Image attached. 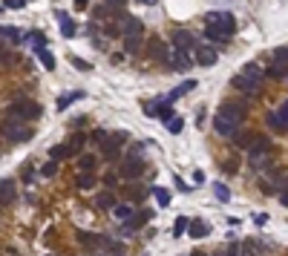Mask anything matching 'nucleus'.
Instances as JSON below:
<instances>
[{"label": "nucleus", "instance_id": "obj_36", "mask_svg": "<svg viewBox=\"0 0 288 256\" xmlns=\"http://www.w3.org/2000/svg\"><path fill=\"white\" fill-rule=\"evenodd\" d=\"M265 121H268L274 130H285V124L279 121V115H277V113H268V115H265Z\"/></svg>", "mask_w": 288, "mask_h": 256}, {"label": "nucleus", "instance_id": "obj_45", "mask_svg": "<svg viewBox=\"0 0 288 256\" xmlns=\"http://www.w3.org/2000/svg\"><path fill=\"white\" fill-rule=\"evenodd\" d=\"M193 181H196V185H202V181H205V173H202V170H193Z\"/></svg>", "mask_w": 288, "mask_h": 256}, {"label": "nucleus", "instance_id": "obj_46", "mask_svg": "<svg viewBox=\"0 0 288 256\" xmlns=\"http://www.w3.org/2000/svg\"><path fill=\"white\" fill-rule=\"evenodd\" d=\"M173 181H176V187H179L182 193H188V190H190V187H188V185H185V181H182V178H173Z\"/></svg>", "mask_w": 288, "mask_h": 256}, {"label": "nucleus", "instance_id": "obj_20", "mask_svg": "<svg viewBox=\"0 0 288 256\" xmlns=\"http://www.w3.org/2000/svg\"><path fill=\"white\" fill-rule=\"evenodd\" d=\"M144 222H150V213H133V219L124 225V233H133L135 228H141Z\"/></svg>", "mask_w": 288, "mask_h": 256}, {"label": "nucleus", "instance_id": "obj_26", "mask_svg": "<svg viewBox=\"0 0 288 256\" xmlns=\"http://www.w3.org/2000/svg\"><path fill=\"white\" fill-rule=\"evenodd\" d=\"M254 135H257V133H242V135L236 133L234 135V144H236V147H251V144H254Z\"/></svg>", "mask_w": 288, "mask_h": 256}, {"label": "nucleus", "instance_id": "obj_28", "mask_svg": "<svg viewBox=\"0 0 288 256\" xmlns=\"http://www.w3.org/2000/svg\"><path fill=\"white\" fill-rule=\"evenodd\" d=\"M0 38H6V41H20L23 35H20L15 26H0Z\"/></svg>", "mask_w": 288, "mask_h": 256}, {"label": "nucleus", "instance_id": "obj_9", "mask_svg": "<svg viewBox=\"0 0 288 256\" xmlns=\"http://www.w3.org/2000/svg\"><path fill=\"white\" fill-rule=\"evenodd\" d=\"M213 130L219 135H225V138H234L236 133H239V124L231 121V118H222V115H216L213 118Z\"/></svg>", "mask_w": 288, "mask_h": 256}, {"label": "nucleus", "instance_id": "obj_37", "mask_svg": "<svg viewBox=\"0 0 288 256\" xmlns=\"http://www.w3.org/2000/svg\"><path fill=\"white\" fill-rule=\"evenodd\" d=\"M265 75H271V78H282V75H288V69H282L279 63H274V66H268V69H265Z\"/></svg>", "mask_w": 288, "mask_h": 256}, {"label": "nucleus", "instance_id": "obj_23", "mask_svg": "<svg viewBox=\"0 0 288 256\" xmlns=\"http://www.w3.org/2000/svg\"><path fill=\"white\" fill-rule=\"evenodd\" d=\"M95 204H98V207H104V210H116V199H113V193H101L98 199H95Z\"/></svg>", "mask_w": 288, "mask_h": 256}, {"label": "nucleus", "instance_id": "obj_21", "mask_svg": "<svg viewBox=\"0 0 288 256\" xmlns=\"http://www.w3.org/2000/svg\"><path fill=\"white\" fill-rule=\"evenodd\" d=\"M49 156H52V161H58V159H66V156H72V150H69V144H55L52 150H49Z\"/></svg>", "mask_w": 288, "mask_h": 256}, {"label": "nucleus", "instance_id": "obj_43", "mask_svg": "<svg viewBox=\"0 0 288 256\" xmlns=\"http://www.w3.org/2000/svg\"><path fill=\"white\" fill-rule=\"evenodd\" d=\"M72 63H75V69H84V72H90V69H92L90 63H87V61H81V58H72Z\"/></svg>", "mask_w": 288, "mask_h": 256}, {"label": "nucleus", "instance_id": "obj_17", "mask_svg": "<svg viewBox=\"0 0 288 256\" xmlns=\"http://www.w3.org/2000/svg\"><path fill=\"white\" fill-rule=\"evenodd\" d=\"M188 233L193 239H205L207 233H210V228H207V222H202V219H193L190 222V228H188Z\"/></svg>", "mask_w": 288, "mask_h": 256}, {"label": "nucleus", "instance_id": "obj_12", "mask_svg": "<svg viewBox=\"0 0 288 256\" xmlns=\"http://www.w3.org/2000/svg\"><path fill=\"white\" fill-rule=\"evenodd\" d=\"M268 150H271V141H268V138H265V135H254V144L248 147V159L257 161V159H262Z\"/></svg>", "mask_w": 288, "mask_h": 256}, {"label": "nucleus", "instance_id": "obj_31", "mask_svg": "<svg viewBox=\"0 0 288 256\" xmlns=\"http://www.w3.org/2000/svg\"><path fill=\"white\" fill-rule=\"evenodd\" d=\"M124 49L130 55H135L138 49H141V38H127V41H124Z\"/></svg>", "mask_w": 288, "mask_h": 256}, {"label": "nucleus", "instance_id": "obj_47", "mask_svg": "<svg viewBox=\"0 0 288 256\" xmlns=\"http://www.w3.org/2000/svg\"><path fill=\"white\" fill-rule=\"evenodd\" d=\"M254 222H257V225H265V222H268V216H265V213H257V216H254Z\"/></svg>", "mask_w": 288, "mask_h": 256}, {"label": "nucleus", "instance_id": "obj_1", "mask_svg": "<svg viewBox=\"0 0 288 256\" xmlns=\"http://www.w3.org/2000/svg\"><path fill=\"white\" fill-rule=\"evenodd\" d=\"M205 38L207 41H213V44H219V41H225V38H231L236 32V18L234 15H228V12H222V15H216V12H210L205 18Z\"/></svg>", "mask_w": 288, "mask_h": 256}, {"label": "nucleus", "instance_id": "obj_41", "mask_svg": "<svg viewBox=\"0 0 288 256\" xmlns=\"http://www.w3.org/2000/svg\"><path fill=\"white\" fill-rule=\"evenodd\" d=\"M277 115H279V121H282V124H285V127H288V101H282V104H279Z\"/></svg>", "mask_w": 288, "mask_h": 256}, {"label": "nucleus", "instance_id": "obj_22", "mask_svg": "<svg viewBox=\"0 0 288 256\" xmlns=\"http://www.w3.org/2000/svg\"><path fill=\"white\" fill-rule=\"evenodd\" d=\"M113 213H116V219H124V222H130V219H133V204H116V210H113Z\"/></svg>", "mask_w": 288, "mask_h": 256}, {"label": "nucleus", "instance_id": "obj_14", "mask_svg": "<svg viewBox=\"0 0 288 256\" xmlns=\"http://www.w3.org/2000/svg\"><path fill=\"white\" fill-rule=\"evenodd\" d=\"M15 196H18L15 181H12V178H3V181H0V202H3V204H12V202H15Z\"/></svg>", "mask_w": 288, "mask_h": 256}, {"label": "nucleus", "instance_id": "obj_6", "mask_svg": "<svg viewBox=\"0 0 288 256\" xmlns=\"http://www.w3.org/2000/svg\"><path fill=\"white\" fill-rule=\"evenodd\" d=\"M245 113H248V109H245L242 101H225V104L219 106V113H216V115H222V118H231V121L242 124Z\"/></svg>", "mask_w": 288, "mask_h": 256}, {"label": "nucleus", "instance_id": "obj_49", "mask_svg": "<svg viewBox=\"0 0 288 256\" xmlns=\"http://www.w3.org/2000/svg\"><path fill=\"white\" fill-rule=\"evenodd\" d=\"M279 202H282V204L288 207V190H282V193H279Z\"/></svg>", "mask_w": 288, "mask_h": 256}, {"label": "nucleus", "instance_id": "obj_25", "mask_svg": "<svg viewBox=\"0 0 288 256\" xmlns=\"http://www.w3.org/2000/svg\"><path fill=\"white\" fill-rule=\"evenodd\" d=\"M78 98H84L81 89H78V92H69V95H63V98H58V109H66V106H69L72 101H78Z\"/></svg>", "mask_w": 288, "mask_h": 256}, {"label": "nucleus", "instance_id": "obj_15", "mask_svg": "<svg viewBox=\"0 0 288 256\" xmlns=\"http://www.w3.org/2000/svg\"><path fill=\"white\" fill-rule=\"evenodd\" d=\"M190 89H196V81H185V84H179V87L170 92V95L164 98V104H173V101H179L182 95H188Z\"/></svg>", "mask_w": 288, "mask_h": 256}, {"label": "nucleus", "instance_id": "obj_35", "mask_svg": "<svg viewBox=\"0 0 288 256\" xmlns=\"http://www.w3.org/2000/svg\"><path fill=\"white\" fill-rule=\"evenodd\" d=\"M78 164H81V170H87V173H90V170H95V156H81V159H78Z\"/></svg>", "mask_w": 288, "mask_h": 256}, {"label": "nucleus", "instance_id": "obj_42", "mask_svg": "<svg viewBox=\"0 0 288 256\" xmlns=\"http://www.w3.org/2000/svg\"><path fill=\"white\" fill-rule=\"evenodd\" d=\"M32 41H35V52H41V49H44V44H46V38L41 35V32H32Z\"/></svg>", "mask_w": 288, "mask_h": 256}, {"label": "nucleus", "instance_id": "obj_51", "mask_svg": "<svg viewBox=\"0 0 288 256\" xmlns=\"http://www.w3.org/2000/svg\"><path fill=\"white\" fill-rule=\"evenodd\" d=\"M0 61H6V52H3V49H0Z\"/></svg>", "mask_w": 288, "mask_h": 256}, {"label": "nucleus", "instance_id": "obj_7", "mask_svg": "<svg viewBox=\"0 0 288 256\" xmlns=\"http://www.w3.org/2000/svg\"><path fill=\"white\" fill-rule=\"evenodd\" d=\"M144 159H138V156H127L124 161H121V176L124 178H138L144 173Z\"/></svg>", "mask_w": 288, "mask_h": 256}, {"label": "nucleus", "instance_id": "obj_13", "mask_svg": "<svg viewBox=\"0 0 288 256\" xmlns=\"http://www.w3.org/2000/svg\"><path fill=\"white\" fill-rule=\"evenodd\" d=\"M196 63L199 66H213L216 63V49L213 46H196Z\"/></svg>", "mask_w": 288, "mask_h": 256}, {"label": "nucleus", "instance_id": "obj_3", "mask_svg": "<svg viewBox=\"0 0 288 256\" xmlns=\"http://www.w3.org/2000/svg\"><path fill=\"white\" fill-rule=\"evenodd\" d=\"M124 141H127V133H110V135H104V141H101V156H104V161H116Z\"/></svg>", "mask_w": 288, "mask_h": 256}, {"label": "nucleus", "instance_id": "obj_32", "mask_svg": "<svg viewBox=\"0 0 288 256\" xmlns=\"http://www.w3.org/2000/svg\"><path fill=\"white\" fill-rule=\"evenodd\" d=\"M190 228V219H185V216H179V219H176V228H173V236H182V233H185V230Z\"/></svg>", "mask_w": 288, "mask_h": 256}, {"label": "nucleus", "instance_id": "obj_40", "mask_svg": "<svg viewBox=\"0 0 288 256\" xmlns=\"http://www.w3.org/2000/svg\"><path fill=\"white\" fill-rule=\"evenodd\" d=\"M182 127H185L182 118H170V121H167V130H170V133H182Z\"/></svg>", "mask_w": 288, "mask_h": 256}, {"label": "nucleus", "instance_id": "obj_38", "mask_svg": "<svg viewBox=\"0 0 288 256\" xmlns=\"http://www.w3.org/2000/svg\"><path fill=\"white\" fill-rule=\"evenodd\" d=\"M78 239H81L84 245H98V242H104L101 236H92V233H78Z\"/></svg>", "mask_w": 288, "mask_h": 256}, {"label": "nucleus", "instance_id": "obj_8", "mask_svg": "<svg viewBox=\"0 0 288 256\" xmlns=\"http://www.w3.org/2000/svg\"><path fill=\"white\" fill-rule=\"evenodd\" d=\"M121 32H124V41L127 38H141L144 23L138 18H133V15H127V18H121Z\"/></svg>", "mask_w": 288, "mask_h": 256}, {"label": "nucleus", "instance_id": "obj_2", "mask_svg": "<svg viewBox=\"0 0 288 256\" xmlns=\"http://www.w3.org/2000/svg\"><path fill=\"white\" fill-rule=\"evenodd\" d=\"M9 118H15V121H38L41 118V104L38 101H15V104L9 106Z\"/></svg>", "mask_w": 288, "mask_h": 256}, {"label": "nucleus", "instance_id": "obj_11", "mask_svg": "<svg viewBox=\"0 0 288 256\" xmlns=\"http://www.w3.org/2000/svg\"><path fill=\"white\" fill-rule=\"evenodd\" d=\"M173 46L182 49V52H190V49L196 46V38L190 35L188 29H176V32H173Z\"/></svg>", "mask_w": 288, "mask_h": 256}, {"label": "nucleus", "instance_id": "obj_33", "mask_svg": "<svg viewBox=\"0 0 288 256\" xmlns=\"http://www.w3.org/2000/svg\"><path fill=\"white\" fill-rule=\"evenodd\" d=\"M55 173H58V161H46L44 167H41V176H46V178H52Z\"/></svg>", "mask_w": 288, "mask_h": 256}, {"label": "nucleus", "instance_id": "obj_27", "mask_svg": "<svg viewBox=\"0 0 288 256\" xmlns=\"http://www.w3.org/2000/svg\"><path fill=\"white\" fill-rule=\"evenodd\" d=\"M153 196H156V202L162 204V207H167V204H170V193H167L164 187H153Z\"/></svg>", "mask_w": 288, "mask_h": 256}, {"label": "nucleus", "instance_id": "obj_44", "mask_svg": "<svg viewBox=\"0 0 288 256\" xmlns=\"http://www.w3.org/2000/svg\"><path fill=\"white\" fill-rule=\"evenodd\" d=\"M130 199H133V202L144 199V190H141V187H133V190H130Z\"/></svg>", "mask_w": 288, "mask_h": 256}, {"label": "nucleus", "instance_id": "obj_50", "mask_svg": "<svg viewBox=\"0 0 288 256\" xmlns=\"http://www.w3.org/2000/svg\"><path fill=\"white\" fill-rule=\"evenodd\" d=\"M213 256H228V250H216V253Z\"/></svg>", "mask_w": 288, "mask_h": 256}, {"label": "nucleus", "instance_id": "obj_18", "mask_svg": "<svg viewBox=\"0 0 288 256\" xmlns=\"http://www.w3.org/2000/svg\"><path fill=\"white\" fill-rule=\"evenodd\" d=\"M167 49H170V46L162 44L159 38H153V41H150V55H153V58H159L162 63H164V58H167Z\"/></svg>", "mask_w": 288, "mask_h": 256}, {"label": "nucleus", "instance_id": "obj_48", "mask_svg": "<svg viewBox=\"0 0 288 256\" xmlns=\"http://www.w3.org/2000/svg\"><path fill=\"white\" fill-rule=\"evenodd\" d=\"M29 178H32V167L26 164V167H23V181H29Z\"/></svg>", "mask_w": 288, "mask_h": 256}, {"label": "nucleus", "instance_id": "obj_29", "mask_svg": "<svg viewBox=\"0 0 288 256\" xmlns=\"http://www.w3.org/2000/svg\"><path fill=\"white\" fill-rule=\"evenodd\" d=\"M213 193H216V199H219V202H228V199H231V190H228L222 181H216V185H213Z\"/></svg>", "mask_w": 288, "mask_h": 256}, {"label": "nucleus", "instance_id": "obj_10", "mask_svg": "<svg viewBox=\"0 0 288 256\" xmlns=\"http://www.w3.org/2000/svg\"><path fill=\"white\" fill-rule=\"evenodd\" d=\"M234 87L242 92V95H260V89H262V84L260 81H251V78H245V75H236L234 78Z\"/></svg>", "mask_w": 288, "mask_h": 256}, {"label": "nucleus", "instance_id": "obj_30", "mask_svg": "<svg viewBox=\"0 0 288 256\" xmlns=\"http://www.w3.org/2000/svg\"><path fill=\"white\" fill-rule=\"evenodd\" d=\"M38 58H41V63H44L46 69H55V58H52V52H49V49H41V52H38Z\"/></svg>", "mask_w": 288, "mask_h": 256}, {"label": "nucleus", "instance_id": "obj_5", "mask_svg": "<svg viewBox=\"0 0 288 256\" xmlns=\"http://www.w3.org/2000/svg\"><path fill=\"white\" fill-rule=\"evenodd\" d=\"M164 63H167L170 69H176V72H188L190 66H193V61H190V52H182V49H176L173 44H170V49H167V58H164Z\"/></svg>", "mask_w": 288, "mask_h": 256}, {"label": "nucleus", "instance_id": "obj_53", "mask_svg": "<svg viewBox=\"0 0 288 256\" xmlns=\"http://www.w3.org/2000/svg\"><path fill=\"white\" fill-rule=\"evenodd\" d=\"M0 207H3V202H0Z\"/></svg>", "mask_w": 288, "mask_h": 256}, {"label": "nucleus", "instance_id": "obj_4", "mask_svg": "<svg viewBox=\"0 0 288 256\" xmlns=\"http://www.w3.org/2000/svg\"><path fill=\"white\" fill-rule=\"evenodd\" d=\"M0 133L6 135V138H9V141H26L29 135V127L26 124H20V121H15V118H9V115H6V121L0 124Z\"/></svg>", "mask_w": 288, "mask_h": 256}, {"label": "nucleus", "instance_id": "obj_24", "mask_svg": "<svg viewBox=\"0 0 288 256\" xmlns=\"http://www.w3.org/2000/svg\"><path fill=\"white\" fill-rule=\"evenodd\" d=\"M75 185H78V190H92V187H95V178L90 176V173H78V178H75Z\"/></svg>", "mask_w": 288, "mask_h": 256}, {"label": "nucleus", "instance_id": "obj_39", "mask_svg": "<svg viewBox=\"0 0 288 256\" xmlns=\"http://www.w3.org/2000/svg\"><path fill=\"white\" fill-rule=\"evenodd\" d=\"M84 141H87L84 135H75V138H72V141H69V150H72V156H75V153H78V150H81V147H84Z\"/></svg>", "mask_w": 288, "mask_h": 256}, {"label": "nucleus", "instance_id": "obj_16", "mask_svg": "<svg viewBox=\"0 0 288 256\" xmlns=\"http://www.w3.org/2000/svg\"><path fill=\"white\" fill-rule=\"evenodd\" d=\"M147 115H153V118H164V124L170 121V118H176L170 109V104H156V106H147Z\"/></svg>", "mask_w": 288, "mask_h": 256}, {"label": "nucleus", "instance_id": "obj_19", "mask_svg": "<svg viewBox=\"0 0 288 256\" xmlns=\"http://www.w3.org/2000/svg\"><path fill=\"white\" fill-rule=\"evenodd\" d=\"M58 20H61V32H63V38H75V32H78V26H75V23H72V18L69 15H58Z\"/></svg>", "mask_w": 288, "mask_h": 256}, {"label": "nucleus", "instance_id": "obj_52", "mask_svg": "<svg viewBox=\"0 0 288 256\" xmlns=\"http://www.w3.org/2000/svg\"><path fill=\"white\" fill-rule=\"evenodd\" d=\"M193 256H205V253H199V250H196V253H193Z\"/></svg>", "mask_w": 288, "mask_h": 256}, {"label": "nucleus", "instance_id": "obj_34", "mask_svg": "<svg viewBox=\"0 0 288 256\" xmlns=\"http://www.w3.org/2000/svg\"><path fill=\"white\" fill-rule=\"evenodd\" d=\"M274 61H277L279 66H285V63H288V46H282V49H274Z\"/></svg>", "mask_w": 288, "mask_h": 256}]
</instances>
